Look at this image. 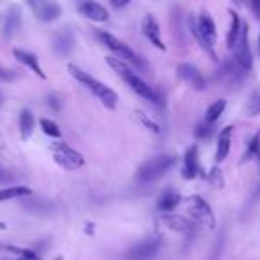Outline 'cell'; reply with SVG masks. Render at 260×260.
Here are the masks:
<instances>
[{
    "label": "cell",
    "instance_id": "1",
    "mask_svg": "<svg viewBox=\"0 0 260 260\" xmlns=\"http://www.w3.org/2000/svg\"><path fill=\"white\" fill-rule=\"evenodd\" d=\"M105 62H107V64L111 66L116 73H118L119 79H123L126 84H128L130 89L134 91L136 94H139L141 98H145V100L150 102V104L162 105V96L159 94V91H155V87H152L145 79H141V75H138L128 62L121 61V59H118L116 55H109V57H105Z\"/></svg>",
    "mask_w": 260,
    "mask_h": 260
},
{
    "label": "cell",
    "instance_id": "2",
    "mask_svg": "<svg viewBox=\"0 0 260 260\" xmlns=\"http://www.w3.org/2000/svg\"><path fill=\"white\" fill-rule=\"evenodd\" d=\"M68 73L77 80V82L82 84L89 93H93L107 109L114 111V109L118 107V93H116L112 87L105 86L104 82H100L98 79L91 77L89 73L84 72V70L79 68L77 64H68Z\"/></svg>",
    "mask_w": 260,
    "mask_h": 260
},
{
    "label": "cell",
    "instance_id": "3",
    "mask_svg": "<svg viewBox=\"0 0 260 260\" xmlns=\"http://www.w3.org/2000/svg\"><path fill=\"white\" fill-rule=\"evenodd\" d=\"M189 27H191V32L194 34L196 41L200 43V47L207 52L212 59H216V52H214V45H216V23L210 18V15L202 13L198 18L191 16L189 18Z\"/></svg>",
    "mask_w": 260,
    "mask_h": 260
},
{
    "label": "cell",
    "instance_id": "4",
    "mask_svg": "<svg viewBox=\"0 0 260 260\" xmlns=\"http://www.w3.org/2000/svg\"><path fill=\"white\" fill-rule=\"evenodd\" d=\"M175 164H177V157L173 155H157L153 159H148L136 171V182L138 184H152V182L162 178Z\"/></svg>",
    "mask_w": 260,
    "mask_h": 260
},
{
    "label": "cell",
    "instance_id": "5",
    "mask_svg": "<svg viewBox=\"0 0 260 260\" xmlns=\"http://www.w3.org/2000/svg\"><path fill=\"white\" fill-rule=\"evenodd\" d=\"M96 36L100 38L102 45H104V47H107L109 50H111L112 54H114L118 59H121V61L128 62V64L134 66V68L148 70V64H146L145 59H143L141 55L136 54V52L132 50V48H130L128 45L125 43V41H121L119 38H116L114 34L105 32V30H98Z\"/></svg>",
    "mask_w": 260,
    "mask_h": 260
},
{
    "label": "cell",
    "instance_id": "6",
    "mask_svg": "<svg viewBox=\"0 0 260 260\" xmlns=\"http://www.w3.org/2000/svg\"><path fill=\"white\" fill-rule=\"evenodd\" d=\"M50 153H52L54 162L66 171L80 170V168L84 166V162H86L82 153L77 152L75 148H72V146L66 145V143H52Z\"/></svg>",
    "mask_w": 260,
    "mask_h": 260
},
{
    "label": "cell",
    "instance_id": "7",
    "mask_svg": "<svg viewBox=\"0 0 260 260\" xmlns=\"http://www.w3.org/2000/svg\"><path fill=\"white\" fill-rule=\"evenodd\" d=\"M185 205H187L189 216H191L196 223L209 228V230H214V228H216V216H214L210 205L202 198V196H196V194L189 196Z\"/></svg>",
    "mask_w": 260,
    "mask_h": 260
},
{
    "label": "cell",
    "instance_id": "8",
    "mask_svg": "<svg viewBox=\"0 0 260 260\" xmlns=\"http://www.w3.org/2000/svg\"><path fill=\"white\" fill-rule=\"evenodd\" d=\"M162 248V239L159 235L143 239L141 242H136L128 251L125 253L126 260H152Z\"/></svg>",
    "mask_w": 260,
    "mask_h": 260
},
{
    "label": "cell",
    "instance_id": "9",
    "mask_svg": "<svg viewBox=\"0 0 260 260\" xmlns=\"http://www.w3.org/2000/svg\"><path fill=\"white\" fill-rule=\"evenodd\" d=\"M234 52V62L241 68V72H249L251 70V50H249V41H248V25L242 23L241 36H239L235 47L232 48Z\"/></svg>",
    "mask_w": 260,
    "mask_h": 260
},
{
    "label": "cell",
    "instance_id": "10",
    "mask_svg": "<svg viewBox=\"0 0 260 260\" xmlns=\"http://www.w3.org/2000/svg\"><path fill=\"white\" fill-rule=\"evenodd\" d=\"M77 11H79L84 18L91 20V22H96V23L107 22L109 20L107 9H105L102 4H98V2H93V0H84V2H79Z\"/></svg>",
    "mask_w": 260,
    "mask_h": 260
},
{
    "label": "cell",
    "instance_id": "11",
    "mask_svg": "<svg viewBox=\"0 0 260 260\" xmlns=\"http://www.w3.org/2000/svg\"><path fill=\"white\" fill-rule=\"evenodd\" d=\"M177 73H178V77L184 80V82H187L189 86L194 87V89L202 91V89H205V87H207L205 77L202 75V72H200L196 66L187 64V62H184V64H178Z\"/></svg>",
    "mask_w": 260,
    "mask_h": 260
},
{
    "label": "cell",
    "instance_id": "12",
    "mask_svg": "<svg viewBox=\"0 0 260 260\" xmlns=\"http://www.w3.org/2000/svg\"><path fill=\"white\" fill-rule=\"evenodd\" d=\"M141 29H143V34H145V38L153 45V47L159 48V50H162V52L166 50V45H164L162 36H160V29H159V23H157L155 16L146 15L145 18H143Z\"/></svg>",
    "mask_w": 260,
    "mask_h": 260
},
{
    "label": "cell",
    "instance_id": "13",
    "mask_svg": "<svg viewBox=\"0 0 260 260\" xmlns=\"http://www.w3.org/2000/svg\"><path fill=\"white\" fill-rule=\"evenodd\" d=\"M52 45H54V50L59 55H68L75 47V34H73L72 29L57 30L52 38Z\"/></svg>",
    "mask_w": 260,
    "mask_h": 260
},
{
    "label": "cell",
    "instance_id": "14",
    "mask_svg": "<svg viewBox=\"0 0 260 260\" xmlns=\"http://www.w3.org/2000/svg\"><path fill=\"white\" fill-rule=\"evenodd\" d=\"M20 27H22V8L11 6L4 16V25H2L4 38H13L15 34H18Z\"/></svg>",
    "mask_w": 260,
    "mask_h": 260
},
{
    "label": "cell",
    "instance_id": "15",
    "mask_svg": "<svg viewBox=\"0 0 260 260\" xmlns=\"http://www.w3.org/2000/svg\"><path fill=\"white\" fill-rule=\"evenodd\" d=\"M200 175V160H198V146L192 145L187 148L184 155V168H182V177L185 180H192Z\"/></svg>",
    "mask_w": 260,
    "mask_h": 260
},
{
    "label": "cell",
    "instance_id": "16",
    "mask_svg": "<svg viewBox=\"0 0 260 260\" xmlns=\"http://www.w3.org/2000/svg\"><path fill=\"white\" fill-rule=\"evenodd\" d=\"M13 54H15L16 61L22 62V64L27 66L29 70H32V72L36 73L40 79H43V80L47 79V75H45V72L41 70V66H40V59H38L32 52L22 50V48H15V50H13Z\"/></svg>",
    "mask_w": 260,
    "mask_h": 260
},
{
    "label": "cell",
    "instance_id": "17",
    "mask_svg": "<svg viewBox=\"0 0 260 260\" xmlns=\"http://www.w3.org/2000/svg\"><path fill=\"white\" fill-rule=\"evenodd\" d=\"M160 221H162L170 230L178 232V234H187V232L192 230V221H189L187 217H184V216H177V214L166 212L162 217H160Z\"/></svg>",
    "mask_w": 260,
    "mask_h": 260
},
{
    "label": "cell",
    "instance_id": "18",
    "mask_svg": "<svg viewBox=\"0 0 260 260\" xmlns=\"http://www.w3.org/2000/svg\"><path fill=\"white\" fill-rule=\"evenodd\" d=\"M232 134H234V126H226L221 130L219 138H217V150H216V160L223 162L230 153V145H232Z\"/></svg>",
    "mask_w": 260,
    "mask_h": 260
},
{
    "label": "cell",
    "instance_id": "19",
    "mask_svg": "<svg viewBox=\"0 0 260 260\" xmlns=\"http://www.w3.org/2000/svg\"><path fill=\"white\" fill-rule=\"evenodd\" d=\"M180 202H182V196L178 194L175 189H166V191L159 196V200H157V209L164 214L171 212V210H173Z\"/></svg>",
    "mask_w": 260,
    "mask_h": 260
},
{
    "label": "cell",
    "instance_id": "20",
    "mask_svg": "<svg viewBox=\"0 0 260 260\" xmlns=\"http://www.w3.org/2000/svg\"><path fill=\"white\" fill-rule=\"evenodd\" d=\"M61 13L62 9L57 2H45L38 9V15H40L41 22H54V20H57L61 16Z\"/></svg>",
    "mask_w": 260,
    "mask_h": 260
},
{
    "label": "cell",
    "instance_id": "21",
    "mask_svg": "<svg viewBox=\"0 0 260 260\" xmlns=\"http://www.w3.org/2000/svg\"><path fill=\"white\" fill-rule=\"evenodd\" d=\"M32 132H34V116L30 111L23 109L20 112V136H22L23 141H27L32 136Z\"/></svg>",
    "mask_w": 260,
    "mask_h": 260
},
{
    "label": "cell",
    "instance_id": "22",
    "mask_svg": "<svg viewBox=\"0 0 260 260\" xmlns=\"http://www.w3.org/2000/svg\"><path fill=\"white\" fill-rule=\"evenodd\" d=\"M230 15H232V22H230V30H228V36H226V45H228V48L232 50V48L235 47V43H237L239 36H241L242 22H241V18H239L237 13L230 11Z\"/></svg>",
    "mask_w": 260,
    "mask_h": 260
},
{
    "label": "cell",
    "instance_id": "23",
    "mask_svg": "<svg viewBox=\"0 0 260 260\" xmlns=\"http://www.w3.org/2000/svg\"><path fill=\"white\" fill-rule=\"evenodd\" d=\"M132 118L136 119V121L139 123L141 126H145L148 132H152V134H160V126H159V123L155 121V119H152L150 118L146 112H143V111H134L132 112Z\"/></svg>",
    "mask_w": 260,
    "mask_h": 260
},
{
    "label": "cell",
    "instance_id": "24",
    "mask_svg": "<svg viewBox=\"0 0 260 260\" xmlns=\"http://www.w3.org/2000/svg\"><path fill=\"white\" fill-rule=\"evenodd\" d=\"M30 189L27 185H13V187L0 189V202H8L13 198H22V196H29Z\"/></svg>",
    "mask_w": 260,
    "mask_h": 260
},
{
    "label": "cell",
    "instance_id": "25",
    "mask_svg": "<svg viewBox=\"0 0 260 260\" xmlns=\"http://www.w3.org/2000/svg\"><path fill=\"white\" fill-rule=\"evenodd\" d=\"M224 109H226V102H224V100L212 102V104L209 105V109H207V112H205V121L210 123V125H214V123H216L217 119L223 116Z\"/></svg>",
    "mask_w": 260,
    "mask_h": 260
},
{
    "label": "cell",
    "instance_id": "26",
    "mask_svg": "<svg viewBox=\"0 0 260 260\" xmlns=\"http://www.w3.org/2000/svg\"><path fill=\"white\" fill-rule=\"evenodd\" d=\"M40 125L41 130L47 136H50V138H61V130H59V125L55 121H52V119H41Z\"/></svg>",
    "mask_w": 260,
    "mask_h": 260
},
{
    "label": "cell",
    "instance_id": "27",
    "mask_svg": "<svg viewBox=\"0 0 260 260\" xmlns=\"http://www.w3.org/2000/svg\"><path fill=\"white\" fill-rule=\"evenodd\" d=\"M256 114H260V89H256L248 102V116H256Z\"/></svg>",
    "mask_w": 260,
    "mask_h": 260
},
{
    "label": "cell",
    "instance_id": "28",
    "mask_svg": "<svg viewBox=\"0 0 260 260\" xmlns=\"http://www.w3.org/2000/svg\"><path fill=\"white\" fill-rule=\"evenodd\" d=\"M209 180H210V184H212L214 187H217V189H221V187H223L224 180H223V175H221V170H217V168H214V170L210 171V177H209Z\"/></svg>",
    "mask_w": 260,
    "mask_h": 260
},
{
    "label": "cell",
    "instance_id": "29",
    "mask_svg": "<svg viewBox=\"0 0 260 260\" xmlns=\"http://www.w3.org/2000/svg\"><path fill=\"white\" fill-rule=\"evenodd\" d=\"M212 125H210V123H202V125L198 126V128H196V136H198V138H209L210 136V132H212Z\"/></svg>",
    "mask_w": 260,
    "mask_h": 260
},
{
    "label": "cell",
    "instance_id": "30",
    "mask_svg": "<svg viewBox=\"0 0 260 260\" xmlns=\"http://www.w3.org/2000/svg\"><path fill=\"white\" fill-rule=\"evenodd\" d=\"M111 2V6L114 9H121V8H125V6H128L132 0H109Z\"/></svg>",
    "mask_w": 260,
    "mask_h": 260
},
{
    "label": "cell",
    "instance_id": "31",
    "mask_svg": "<svg viewBox=\"0 0 260 260\" xmlns=\"http://www.w3.org/2000/svg\"><path fill=\"white\" fill-rule=\"evenodd\" d=\"M251 11L256 18H260V0H251Z\"/></svg>",
    "mask_w": 260,
    "mask_h": 260
},
{
    "label": "cell",
    "instance_id": "32",
    "mask_svg": "<svg viewBox=\"0 0 260 260\" xmlns=\"http://www.w3.org/2000/svg\"><path fill=\"white\" fill-rule=\"evenodd\" d=\"M8 180H15V175L0 170V182H8Z\"/></svg>",
    "mask_w": 260,
    "mask_h": 260
},
{
    "label": "cell",
    "instance_id": "33",
    "mask_svg": "<svg viewBox=\"0 0 260 260\" xmlns=\"http://www.w3.org/2000/svg\"><path fill=\"white\" fill-rule=\"evenodd\" d=\"M8 77H9V75H6V73H4V70L0 68V79H8Z\"/></svg>",
    "mask_w": 260,
    "mask_h": 260
},
{
    "label": "cell",
    "instance_id": "34",
    "mask_svg": "<svg viewBox=\"0 0 260 260\" xmlns=\"http://www.w3.org/2000/svg\"><path fill=\"white\" fill-rule=\"evenodd\" d=\"M8 228V224L4 223V221H0V230H6Z\"/></svg>",
    "mask_w": 260,
    "mask_h": 260
},
{
    "label": "cell",
    "instance_id": "35",
    "mask_svg": "<svg viewBox=\"0 0 260 260\" xmlns=\"http://www.w3.org/2000/svg\"><path fill=\"white\" fill-rule=\"evenodd\" d=\"M34 2H36V4H45V2H48V0H34ZM36 8H38V6H36Z\"/></svg>",
    "mask_w": 260,
    "mask_h": 260
},
{
    "label": "cell",
    "instance_id": "36",
    "mask_svg": "<svg viewBox=\"0 0 260 260\" xmlns=\"http://www.w3.org/2000/svg\"><path fill=\"white\" fill-rule=\"evenodd\" d=\"M16 260H29V258H25V256H18Z\"/></svg>",
    "mask_w": 260,
    "mask_h": 260
},
{
    "label": "cell",
    "instance_id": "37",
    "mask_svg": "<svg viewBox=\"0 0 260 260\" xmlns=\"http://www.w3.org/2000/svg\"><path fill=\"white\" fill-rule=\"evenodd\" d=\"M258 45H260V36H258Z\"/></svg>",
    "mask_w": 260,
    "mask_h": 260
},
{
    "label": "cell",
    "instance_id": "38",
    "mask_svg": "<svg viewBox=\"0 0 260 260\" xmlns=\"http://www.w3.org/2000/svg\"><path fill=\"white\" fill-rule=\"evenodd\" d=\"M258 155H260V152H258Z\"/></svg>",
    "mask_w": 260,
    "mask_h": 260
},
{
    "label": "cell",
    "instance_id": "39",
    "mask_svg": "<svg viewBox=\"0 0 260 260\" xmlns=\"http://www.w3.org/2000/svg\"><path fill=\"white\" fill-rule=\"evenodd\" d=\"M258 194H260V191H258Z\"/></svg>",
    "mask_w": 260,
    "mask_h": 260
}]
</instances>
